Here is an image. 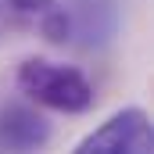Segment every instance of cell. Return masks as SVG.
Segmentation results:
<instances>
[{"instance_id": "obj_1", "label": "cell", "mask_w": 154, "mask_h": 154, "mask_svg": "<svg viewBox=\"0 0 154 154\" xmlns=\"http://www.w3.org/2000/svg\"><path fill=\"white\" fill-rule=\"evenodd\" d=\"M14 82L25 93V100L57 115H86L93 108V82L75 65H65V61L25 57L18 65Z\"/></svg>"}, {"instance_id": "obj_2", "label": "cell", "mask_w": 154, "mask_h": 154, "mask_svg": "<svg viewBox=\"0 0 154 154\" xmlns=\"http://www.w3.org/2000/svg\"><path fill=\"white\" fill-rule=\"evenodd\" d=\"M79 154H151L154 129L143 108H122L75 143Z\"/></svg>"}, {"instance_id": "obj_3", "label": "cell", "mask_w": 154, "mask_h": 154, "mask_svg": "<svg viewBox=\"0 0 154 154\" xmlns=\"http://www.w3.org/2000/svg\"><path fill=\"white\" fill-rule=\"evenodd\" d=\"M0 25L29 29L54 47H65L72 39V18L57 0H4L0 4Z\"/></svg>"}, {"instance_id": "obj_4", "label": "cell", "mask_w": 154, "mask_h": 154, "mask_svg": "<svg viewBox=\"0 0 154 154\" xmlns=\"http://www.w3.org/2000/svg\"><path fill=\"white\" fill-rule=\"evenodd\" d=\"M54 136L50 122L29 104H0V147L7 151H39Z\"/></svg>"}, {"instance_id": "obj_5", "label": "cell", "mask_w": 154, "mask_h": 154, "mask_svg": "<svg viewBox=\"0 0 154 154\" xmlns=\"http://www.w3.org/2000/svg\"><path fill=\"white\" fill-rule=\"evenodd\" d=\"M0 4H4V0H0ZM0 29H4V25H0Z\"/></svg>"}]
</instances>
